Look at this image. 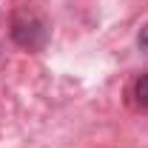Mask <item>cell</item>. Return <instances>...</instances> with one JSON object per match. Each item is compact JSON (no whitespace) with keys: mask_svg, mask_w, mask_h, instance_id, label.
Masks as SVG:
<instances>
[{"mask_svg":"<svg viewBox=\"0 0 148 148\" xmlns=\"http://www.w3.org/2000/svg\"><path fill=\"white\" fill-rule=\"evenodd\" d=\"M134 94H137V103H140L143 108H148V74L137 80V88H134Z\"/></svg>","mask_w":148,"mask_h":148,"instance_id":"obj_2","label":"cell"},{"mask_svg":"<svg viewBox=\"0 0 148 148\" xmlns=\"http://www.w3.org/2000/svg\"><path fill=\"white\" fill-rule=\"evenodd\" d=\"M137 43H140V49L148 54V23L143 26V32H140V37H137Z\"/></svg>","mask_w":148,"mask_h":148,"instance_id":"obj_3","label":"cell"},{"mask_svg":"<svg viewBox=\"0 0 148 148\" xmlns=\"http://www.w3.org/2000/svg\"><path fill=\"white\" fill-rule=\"evenodd\" d=\"M12 40L17 43L20 49L40 51L46 46V40H49V29H46V23L37 14H20L12 23Z\"/></svg>","mask_w":148,"mask_h":148,"instance_id":"obj_1","label":"cell"}]
</instances>
